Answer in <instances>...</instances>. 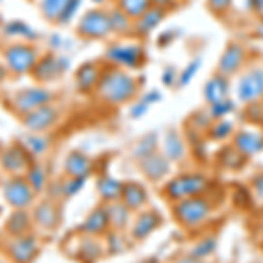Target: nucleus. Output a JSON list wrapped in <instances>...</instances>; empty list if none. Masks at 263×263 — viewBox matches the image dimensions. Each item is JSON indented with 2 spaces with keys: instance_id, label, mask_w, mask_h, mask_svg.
<instances>
[{
  "instance_id": "f257e3e1",
  "label": "nucleus",
  "mask_w": 263,
  "mask_h": 263,
  "mask_svg": "<svg viewBox=\"0 0 263 263\" xmlns=\"http://www.w3.org/2000/svg\"><path fill=\"white\" fill-rule=\"evenodd\" d=\"M139 81L128 70L109 67L102 72V78L97 86V95L109 105H123L128 104L137 97Z\"/></svg>"
},
{
  "instance_id": "0e129e2a",
  "label": "nucleus",
  "mask_w": 263,
  "mask_h": 263,
  "mask_svg": "<svg viewBox=\"0 0 263 263\" xmlns=\"http://www.w3.org/2000/svg\"><path fill=\"white\" fill-rule=\"evenodd\" d=\"M91 2H93V4H95V6H100V4H104V2H105V0H91Z\"/></svg>"
},
{
  "instance_id": "1a4fd4ad",
  "label": "nucleus",
  "mask_w": 263,
  "mask_h": 263,
  "mask_svg": "<svg viewBox=\"0 0 263 263\" xmlns=\"http://www.w3.org/2000/svg\"><path fill=\"white\" fill-rule=\"evenodd\" d=\"M4 60L14 74H25L35 67L37 51L30 44H11L4 51Z\"/></svg>"
},
{
  "instance_id": "4468645a",
  "label": "nucleus",
  "mask_w": 263,
  "mask_h": 263,
  "mask_svg": "<svg viewBox=\"0 0 263 263\" xmlns=\"http://www.w3.org/2000/svg\"><path fill=\"white\" fill-rule=\"evenodd\" d=\"M137 163H139L141 172L146 176V179H149L153 182L165 179L172 171V163L165 158V155L162 151L153 153V155L146 156V158H142L141 162H137Z\"/></svg>"
},
{
  "instance_id": "a19ab883",
  "label": "nucleus",
  "mask_w": 263,
  "mask_h": 263,
  "mask_svg": "<svg viewBox=\"0 0 263 263\" xmlns=\"http://www.w3.org/2000/svg\"><path fill=\"white\" fill-rule=\"evenodd\" d=\"M102 254V249H100V244L97 240H93V237L84 240V244H81V249H79V256L81 260L88 261V263H93Z\"/></svg>"
},
{
  "instance_id": "2f4dec72",
  "label": "nucleus",
  "mask_w": 263,
  "mask_h": 263,
  "mask_svg": "<svg viewBox=\"0 0 263 263\" xmlns=\"http://www.w3.org/2000/svg\"><path fill=\"white\" fill-rule=\"evenodd\" d=\"M116 7L132 20H137L149 7H153V0H116Z\"/></svg>"
},
{
  "instance_id": "bb28decb",
  "label": "nucleus",
  "mask_w": 263,
  "mask_h": 263,
  "mask_svg": "<svg viewBox=\"0 0 263 263\" xmlns=\"http://www.w3.org/2000/svg\"><path fill=\"white\" fill-rule=\"evenodd\" d=\"M33 219L41 224L42 228H53L58 224V211L53 202L44 200L33 209Z\"/></svg>"
},
{
  "instance_id": "052dcab7",
  "label": "nucleus",
  "mask_w": 263,
  "mask_h": 263,
  "mask_svg": "<svg viewBox=\"0 0 263 263\" xmlns=\"http://www.w3.org/2000/svg\"><path fill=\"white\" fill-rule=\"evenodd\" d=\"M258 232H260V235H261V244H263V214H261L260 221H258Z\"/></svg>"
},
{
  "instance_id": "393cba45",
  "label": "nucleus",
  "mask_w": 263,
  "mask_h": 263,
  "mask_svg": "<svg viewBox=\"0 0 263 263\" xmlns=\"http://www.w3.org/2000/svg\"><path fill=\"white\" fill-rule=\"evenodd\" d=\"M158 146H160L158 134H156V132H149V134L142 135V137L135 142V146L132 147V156L135 158V162H141L142 158H146V156L158 151Z\"/></svg>"
},
{
  "instance_id": "f3484780",
  "label": "nucleus",
  "mask_w": 263,
  "mask_h": 263,
  "mask_svg": "<svg viewBox=\"0 0 263 263\" xmlns=\"http://www.w3.org/2000/svg\"><path fill=\"white\" fill-rule=\"evenodd\" d=\"M37 249H39V244H37L35 237L25 233V235L14 237L11 240L7 251L14 263H30L37 254Z\"/></svg>"
},
{
  "instance_id": "f03ea898",
  "label": "nucleus",
  "mask_w": 263,
  "mask_h": 263,
  "mask_svg": "<svg viewBox=\"0 0 263 263\" xmlns=\"http://www.w3.org/2000/svg\"><path fill=\"white\" fill-rule=\"evenodd\" d=\"M209 188L211 179L203 172H181L165 182L163 195L174 203L184 198L202 197L209 192Z\"/></svg>"
},
{
  "instance_id": "58836bf2",
  "label": "nucleus",
  "mask_w": 263,
  "mask_h": 263,
  "mask_svg": "<svg viewBox=\"0 0 263 263\" xmlns=\"http://www.w3.org/2000/svg\"><path fill=\"white\" fill-rule=\"evenodd\" d=\"M244 162V156L239 155L233 146H227L219 155V163L227 168H239Z\"/></svg>"
},
{
  "instance_id": "412c9836",
  "label": "nucleus",
  "mask_w": 263,
  "mask_h": 263,
  "mask_svg": "<svg viewBox=\"0 0 263 263\" xmlns=\"http://www.w3.org/2000/svg\"><path fill=\"white\" fill-rule=\"evenodd\" d=\"M160 224H162V216L156 211H144V213H141L135 218L134 224H132V237L135 240L147 239Z\"/></svg>"
},
{
  "instance_id": "0eeeda50",
  "label": "nucleus",
  "mask_w": 263,
  "mask_h": 263,
  "mask_svg": "<svg viewBox=\"0 0 263 263\" xmlns=\"http://www.w3.org/2000/svg\"><path fill=\"white\" fill-rule=\"evenodd\" d=\"M78 33L81 37H86V39H93V41L107 39L112 33L109 11L99 9V7L86 11L78 23Z\"/></svg>"
},
{
  "instance_id": "20e7f679",
  "label": "nucleus",
  "mask_w": 263,
  "mask_h": 263,
  "mask_svg": "<svg viewBox=\"0 0 263 263\" xmlns=\"http://www.w3.org/2000/svg\"><path fill=\"white\" fill-rule=\"evenodd\" d=\"M104 57L111 63V67H118L123 70H137L146 62V49L139 41H121L109 44Z\"/></svg>"
},
{
  "instance_id": "ea45409f",
  "label": "nucleus",
  "mask_w": 263,
  "mask_h": 263,
  "mask_svg": "<svg viewBox=\"0 0 263 263\" xmlns=\"http://www.w3.org/2000/svg\"><path fill=\"white\" fill-rule=\"evenodd\" d=\"M27 181L28 184L32 186L33 192H42L46 186V174H44V168L39 167V165H32L30 168L27 171Z\"/></svg>"
},
{
  "instance_id": "49530a36",
  "label": "nucleus",
  "mask_w": 263,
  "mask_h": 263,
  "mask_svg": "<svg viewBox=\"0 0 263 263\" xmlns=\"http://www.w3.org/2000/svg\"><path fill=\"white\" fill-rule=\"evenodd\" d=\"M81 4H83V0H69V4H67V7L63 9L60 20H58V23H60V25L69 23V21L74 18L76 14H78V11L81 9Z\"/></svg>"
},
{
  "instance_id": "09e8293b",
  "label": "nucleus",
  "mask_w": 263,
  "mask_h": 263,
  "mask_svg": "<svg viewBox=\"0 0 263 263\" xmlns=\"http://www.w3.org/2000/svg\"><path fill=\"white\" fill-rule=\"evenodd\" d=\"M177 78H179V72L176 70V67L168 65L162 70V84L165 88H174L177 86Z\"/></svg>"
},
{
  "instance_id": "37998d69",
  "label": "nucleus",
  "mask_w": 263,
  "mask_h": 263,
  "mask_svg": "<svg viewBox=\"0 0 263 263\" xmlns=\"http://www.w3.org/2000/svg\"><path fill=\"white\" fill-rule=\"evenodd\" d=\"M190 123H192L193 126V132H198V134H202V132H207V128L211 126V123H213V118L209 116V112L205 111H197L195 114L190 116Z\"/></svg>"
},
{
  "instance_id": "cd10ccee",
  "label": "nucleus",
  "mask_w": 263,
  "mask_h": 263,
  "mask_svg": "<svg viewBox=\"0 0 263 263\" xmlns=\"http://www.w3.org/2000/svg\"><path fill=\"white\" fill-rule=\"evenodd\" d=\"M105 209H107L109 221H111L112 228H116V230H121V228H125L126 224H128L132 211L121 200L109 202L107 205H105Z\"/></svg>"
},
{
  "instance_id": "a211bd4d",
  "label": "nucleus",
  "mask_w": 263,
  "mask_h": 263,
  "mask_svg": "<svg viewBox=\"0 0 263 263\" xmlns=\"http://www.w3.org/2000/svg\"><path fill=\"white\" fill-rule=\"evenodd\" d=\"M58 118V111L53 105L46 104L33 111L23 114V125L32 132H44L48 130Z\"/></svg>"
},
{
  "instance_id": "603ef678",
  "label": "nucleus",
  "mask_w": 263,
  "mask_h": 263,
  "mask_svg": "<svg viewBox=\"0 0 263 263\" xmlns=\"http://www.w3.org/2000/svg\"><path fill=\"white\" fill-rule=\"evenodd\" d=\"M244 7L253 12L258 20H263V0H242Z\"/></svg>"
},
{
  "instance_id": "423d86ee",
  "label": "nucleus",
  "mask_w": 263,
  "mask_h": 263,
  "mask_svg": "<svg viewBox=\"0 0 263 263\" xmlns=\"http://www.w3.org/2000/svg\"><path fill=\"white\" fill-rule=\"evenodd\" d=\"M249 62V49L246 48L242 42L232 41L224 46L223 53L218 58V65H216V72L232 78V76H239Z\"/></svg>"
},
{
  "instance_id": "4d7b16f0",
  "label": "nucleus",
  "mask_w": 263,
  "mask_h": 263,
  "mask_svg": "<svg viewBox=\"0 0 263 263\" xmlns=\"http://www.w3.org/2000/svg\"><path fill=\"white\" fill-rule=\"evenodd\" d=\"M174 263H205L203 260H198V258L192 256V254H184V256H179L174 260Z\"/></svg>"
},
{
  "instance_id": "9b49d317",
  "label": "nucleus",
  "mask_w": 263,
  "mask_h": 263,
  "mask_svg": "<svg viewBox=\"0 0 263 263\" xmlns=\"http://www.w3.org/2000/svg\"><path fill=\"white\" fill-rule=\"evenodd\" d=\"M33 195L35 192L32 190V186L21 176H12L4 184V198L14 209H27L33 202Z\"/></svg>"
},
{
  "instance_id": "338daca9",
  "label": "nucleus",
  "mask_w": 263,
  "mask_h": 263,
  "mask_svg": "<svg viewBox=\"0 0 263 263\" xmlns=\"http://www.w3.org/2000/svg\"><path fill=\"white\" fill-rule=\"evenodd\" d=\"M0 263H2V261H0Z\"/></svg>"
},
{
  "instance_id": "a878e982",
  "label": "nucleus",
  "mask_w": 263,
  "mask_h": 263,
  "mask_svg": "<svg viewBox=\"0 0 263 263\" xmlns=\"http://www.w3.org/2000/svg\"><path fill=\"white\" fill-rule=\"evenodd\" d=\"M97 190H99V195L104 202H116L121 198V192H123V182L118 179H114L111 176H104L100 177L99 182H97Z\"/></svg>"
},
{
  "instance_id": "680f3d73",
  "label": "nucleus",
  "mask_w": 263,
  "mask_h": 263,
  "mask_svg": "<svg viewBox=\"0 0 263 263\" xmlns=\"http://www.w3.org/2000/svg\"><path fill=\"white\" fill-rule=\"evenodd\" d=\"M4 79H6V69H4V67L0 65V83H2Z\"/></svg>"
},
{
  "instance_id": "473e14b6",
  "label": "nucleus",
  "mask_w": 263,
  "mask_h": 263,
  "mask_svg": "<svg viewBox=\"0 0 263 263\" xmlns=\"http://www.w3.org/2000/svg\"><path fill=\"white\" fill-rule=\"evenodd\" d=\"M237 104H239V102L230 97V99L218 102V104L207 105V112H209V116L213 118V121L224 120V118H228L230 114L237 111Z\"/></svg>"
},
{
  "instance_id": "5701e85b",
  "label": "nucleus",
  "mask_w": 263,
  "mask_h": 263,
  "mask_svg": "<svg viewBox=\"0 0 263 263\" xmlns=\"http://www.w3.org/2000/svg\"><path fill=\"white\" fill-rule=\"evenodd\" d=\"M120 200L128 207L130 211H139L146 205L147 202V192L139 182H125Z\"/></svg>"
},
{
  "instance_id": "79ce46f5",
  "label": "nucleus",
  "mask_w": 263,
  "mask_h": 263,
  "mask_svg": "<svg viewBox=\"0 0 263 263\" xmlns=\"http://www.w3.org/2000/svg\"><path fill=\"white\" fill-rule=\"evenodd\" d=\"M205 6L216 18H224L233 9V0H205Z\"/></svg>"
},
{
  "instance_id": "ddd939ff",
  "label": "nucleus",
  "mask_w": 263,
  "mask_h": 263,
  "mask_svg": "<svg viewBox=\"0 0 263 263\" xmlns=\"http://www.w3.org/2000/svg\"><path fill=\"white\" fill-rule=\"evenodd\" d=\"M0 165L6 172L12 176H20V174L27 172L30 165V153L25 149L23 146H11L0 155Z\"/></svg>"
},
{
  "instance_id": "4c0bfd02",
  "label": "nucleus",
  "mask_w": 263,
  "mask_h": 263,
  "mask_svg": "<svg viewBox=\"0 0 263 263\" xmlns=\"http://www.w3.org/2000/svg\"><path fill=\"white\" fill-rule=\"evenodd\" d=\"M21 142H23V147L30 153V155H42V153L48 149V141L39 134L25 135Z\"/></svg>"
},
{
  "instance_id": "f704fd0d",
  "label": "nucleus",
  "mask_w": 263,
  "mask_h": 263,
  "mask_svg": "<svg viewBox=\"0 0 263 263\" xmlns=\"http://www.w3.org/2000/svg\"><path fill=\"white\" fill-rule=\"evenodd\" d=\"M69 0H41V14L48 21H58Z\"/></svg>"
},
{
  "instance_id": "69168bd1",
  "label": "nucleus",
  "mask_w": 263,
  "mask_h": 263,
  "mask_svg": "<svg viewBox=\"0 0 263 263\" xmlns=\"http://www.w3.org/2000/svg\"><path fill=\"white\" fill-rule=\"evenodd\" d=\"M176 2H177V4H179V2H184V0H176Z\"/></svg>"
},
{
  "instance_id": "2eb2a0df",
  "label": "nucleus",
  "mask_w": 263,
  "mask_h": 263,
  "mask_svg": "<svg viewBox=\"0 0 263 263\" xmlns=\"http://www.w3.org/2000/svg\"><path fill=\"white\" fill-rule=\"evenodd\" d=\"M230 93H232L230 78L219 74V72L211 76V78L207 79V83L203 84V100H205L207 105H213V104H218V102L230 99L232 97Z\"/></svg>"
},
{
  "instance_id": "5fc2aeb1",
  "label": "nucleus",
  "mask_w": 263,
  "mask_h": 263,
  "mask_svg": "<svg viewBox=\"0 0 263 263\" xmlns=\"http://www.w3.org/2000/svg\"><path fill=\"white\" fill-rule=\"evenodd\" d=\"M107 240H109V251L111 253L123 251V240L120 239V233H111L107 237Z\"/></svg>"
},
{
  "instance_id": "6e6d98bb",
  "label": "nucleus",
  "mask_w": 263,
  "mask_h": 263,
  "mask_svg": "<svg viewBox=\"0 0 263 263\" xmlns=\"http://www.w3.org/2000/svg\"><path fill=\"white\" fill-rule=\"evenodd\" d=\"M176 0H153V6L158 7V9H162L165 12H168L171 9H174L176 7Z\"/></svg>"
},
{
  "instance_id": "e433bc0d",
  "label": "nucleus",
  "mask_w": 263,
  "mask_h": 263,
  "mask_svg": "<svg viewBox=\"0 0 263 263\" xmlns=\"http://www.w3.org/2000/svg\"><path fill=\"white\" fill-rule=\"evenodd\" d=\"M216 248H218V242H216L214 237H203L202 240H198V242H195L192 246L188 254L198 258V260H207V258L214 254Z\"/></svg>"
},
{
  "instance_id": "c9c22d12",
  "label": "nucleus",
  "mask_w": 263,
  "mask_h": 263,
  "mask_svg": "<svg viewBox=\"0 0 263 263\" xmlns=\"http://www.w3.org/2000/svg\"><path fill=\"white\" fill-rule=\"evenodd\" d=\"M202 69V58L197 57V58H192L188 63H186L184 67H182V70L179 72V78H177V86L179 88H186L190 83L193 81L195 78H197V74L200 72Z\"/></svg>"
},
{
  "instance_id": "aec40b11",
  "label": "nucleus",
  "mask_w": 263,
  "mask_h": 263,
  "mask_svg": "<svg viewBox=\"0 0 263 263\" xmlns=\"http://www.w3.org/2000/svg\"><path fill=\"white\" fill-rule=\"evenodd\" d=\"M162 153L171 163H179L186 156V141L177 130H167L162 137Z\"/></svg>"
},
{
  "instance_id": "6e6552de",
  "label": "nucleus",
  "mask_w": 263,
  "mask_h": 263,
  "mask_svg": "<svg viewBox=\"0 0 263 263\" xmlns=\"http://www.w3.org/2000/svg\"><path fill=\"white\" fill-rule=\"evenodd\" d=\"M232 146L244 158H253L263 151V130L256 125H249L235 130L232 137Z\"/></svg>"
},
{
  "instance_id": "e2e57ef3",
  "label": "nucleus",
  "mask_w": 263,
  "mask_h": 263,
  "mask_svg": "<svg viewBox=\"0 0 263 263\" xmlns=\"http://www.w3.org/2000/svg\"><path fill=\"white\" fill-rule=\"evenodd\" d=\"M141 263H162V261H160L158 258H147V260H144Z\"/></svg>"
},
{
  "instance_id": "3c124183",
  "label": "nucleus",
  "mask_w": 263,
  "mask_h": 263,
  "mask_svg": "<svg viewBox=\"0 0 263 263\" xmlns=\"http://www.w3.org/2000/svg\"><path fill=\"white\" fill-rule=\"evenodd\" d=\"M177 37H179V32L174 30V28H168V30L160 33V37L156 39V42H158L160 48H168V46H171Z\"/></svg>"
},
{
  "instance_id": "c85d7f7f",
  "label": "nucleus",
  "mask_w": 263,
  "mask_h": 263,
  "mask_svg": "<svg viewBox=\"0 0 263 263\" xmlns=\"http://www.w3.org/2000/svg\"><path fill=\"white\" fill-rule=\"evenodd\" d=\"M207 137L214 142H223L227 139H232L233 134H235V125H233L232 120L224 118V120H218V121H213L211 126L207 128Z\"/></svg>"
},
{
  "instance_id": "bf43d9fd",
  "label": "nucleus",
  "mask_w": 263,
  "mask_h": 263,
  "mask_svg": "<svg viewBox=\"0 0 263 263\" xmlns=\"http://www.w3.org/2000/svg\"><path fill=\"white\" fill-rule=\"evenodd\" d=\"M62 42H63V39L58 33H54V35H51V39H49V44H51V48H54V49H58L62 46Z\"/></svg>"
},
{
  "instance_id": "c756f323",
  "label": "nucleus",
  "mask_w": 263,
  "mask_h": 263,
  "mask_svg": "<svg viewBox=\"0 0 263 263\" xmlns=\"http://www.w3.org/2000/svg\"><path fill=\"white\" fill-rule=\"evenodd\" d=\"M109 20H111L112 33H116V35H128L134 30V20L118 7L109 11Z\"/></svg>"
},
{
  "instance_id": "9d476101",
  "label": "nucleus",
  "mask_w": 263,
  "mask_h": 263,
  "mask_svg": "<svg viewBox=\"0 0 263 263\" xmlns=\"http://www.w3.org/2000/svg\"><path fill=\"white\" fill-rule=\"evenodd\" d=\"M69 67H70V60L67 57H57L53 53H48L37 60L32 74L35 81L49 83L60 78L63 72L69 70Z\"/></svg>"
},
{
  "instance_id": "6ab92c4d",
  "label": "nucleus",
  "mask_w": 263,
  "mask_h": 263,
  "mask_svg": "<svg viewBox=\"0 0 263 263\" xmlns=\"http://www.w3.org/2000/svg\"><path fill=\"white\" fill-rule=\"evenodd\" d=\"M167 14L168 12L158 9V7H155V6L149 7L142 16L134 20V30H132V33H134L135 37H141V39L149 37L151 33L162 25V21L167 18Z\"/></svg>"
},
{
  "instance_id": "39448f33",
  "label": "nucleus",
  "mask_w": 263,
  "mask_h": 263,
  "mask_svg": "<svg viewBox=\"0 0 263 263\" xmlns=\"http://www.w3.org/2000/svg\"><path fill=\"white\" fill-rule=\"evenodd\" d=\"M235 100L242 105L263 100V67L248 65L235 83Z\"/></svg>"
},
{
  "instance_id": "de8ad7c7",
  "label": "nucleus",
  "mask_w": 263,
  "mask_h": 263,
  "mask_svg": "<svg viewBox=\"0 0 263 263\" xmlns=\"http://www.w3.org/2000/svg\"><path fill=\"white\" fill-rule=\"evenodd\" d=\"M151 109V105L147 104L146 100H142V99H139V100H135L134 104H132V107H130V118L132 120H142L144 116L147 114V111Z\"/></svg>"
},
{
  "instance_id": "a18cd8bd",
  "label": "nucleus",
  "mask_w": 263,
  "mask_h": 263,
  "mask_svg": "<svg viewBox=\"0 0 263 263\" xmlns=\"http://www.w3.org/2000/svg\"><path fill=\"white\" fill-rule=\"evenodd\" d=\"M86 177H69L65 182L62 184V195L65 197H74L76 193H79L83 190Z\"/></svg>"
},
{
  "instance_id": "72a5a7b5",
  "label": "nucleus",
  "mask_w": 263,
  "mask_h": 263,
  "mask_svg": "<svg viewBox=\"0 0 263 263\" xmlns=\"http://www.w3.org/2000/svg\"><path fill=\"white\" fill-rule=\"evenodd\" d=\"M4 33L9 37H23V39H28V41L37 39L35 30H32V28L21 20H14L4 25Z\"/></svg>"
},
{
  "instance_id": "7c9ffc66",
  "label": "nucleus",
  "mask_w": 263,
  "mask_h": 263,
  "mask_svg": "<svg viewBox=\"0 0 263 263\" xmlns=\"http://www.w3.org/2000/svg\"><path fill=\"white\" fill-rule=\"evenodd\" d=\"M28 228H30V216L25 213V209H14L12 216L7 219L6 230L9 232L12 237H20V235H25Z\"/></svg>"
},
{
  "instance_id": "b1692460",
  "label": "nucleus",
  "mask_w": 263,
  "mask_h": 263,
  "mask_svg": "<svg viewBox=\"0 0 263 263\" xmlns=\"http://www.w3.org/2000/svg\"><path fill=\"white\" fill-rule=\"evenodd\" d=\"M63 168L69 177H88L91 172V162L81 151H70L65 158Z\"/></svg>"
},
{
  "instance_id": "dca6fc26",
  "label": "nucleus",
  "mask_w": 263,
  "mask_h": 263,
  "mask_svg": "<svg viewBox=\"0 0 263 263\" xmlns=\"http://www.w3.org/2000/svg\"><path fill=\"white\" fill-rule=\"evenodd\" d=\"M102 67L95 62H84L78 70H76L74 81H76V90L83 95H88L93 90H97L99 81L102 78Z\"/></svg>"
},
{
  "instance_id": "8fccbe9b",
  "label": "nucleus",
  "mask_w": 263,
  "mask_h": 263,
  "mask_svg": "<svg viewBox=\"0 0 263 263\" xmlns=\"http://www.w3.org/2000/svg\"><path fill=\"white\" fill-rule=\"evenodd\" d=\"M251 193L258 202H263V172H258L251 179Z\"/></svg>"
},
{
  "instance_id": "7ed1b4c3",
  "label": "nucleus",
  "mask_w": 263,
  "mask_h": 263,
  "mask_svg": "<svg viewBox=\"0 0 263 263\" xmlns=\"http://www.w3.org/2000/svg\"><path fill=\"white\" fill-rule=\"evenodd\" d=\"M172 216L186 230H193L209 221L213 216V203L205 197H193L172 203Z\"/></svg>"
},
{
  "instance_id": "13d9d810",
  "label": "nucleus",
  "mask_w": 263,
  "mask_h": 263,
  "mask_svg": "<svg viewBox=\"0 0 263 263\" xmlns=\"http://www.w3.org/2000/svg\"><path fill=\"white\" fill-rule=\"evenodd\" d=\"M253 33L256 39L263 41V20H258V23L254 25V28H253Z\"/></svg>"
},
{
  "instance_id": "f8f14e48",
  "label": "nucleus",
  "mask_w": 263,
  "mask_h": 263,
  "mask_svg": "<svg viewBox=\"0 0 263 263\" xmlns=\"http://www.w3.org/2000/svg\"><path fill=\"white\" fill-rule=\"evenodd\" d=\"M51 99H53V93L48 91L46 88H41V86L25 88V90H20L14 95V99H12V107L21 114H27L33 111V109L49 104Z\"/></svg>"
},
{
  "instance_id": "4be33fe9",
  "label": "nucleus",
  "mask_w": 263,
  "mask_h": 263,
  "mask_svg": "<svg viewBox=\"0 0 263 263\" xmlns=\"http://www.w3.org/2000/svg\"><path fill=\"white\" fill-rule=\"evenodd\" d=\"M109 227H111V221H109L107 209H105V207H97V209L91 211V213L88 214V218L83 221V224L79 227V232L88 237H95V235L105 233Z\"/></svg>"
},
{
  "instance_id": "c03bdc74",
  "label": "nucleus",
  "mask_w": 263,
  "mask_h": 263,
  "mask_svg": "<svg viewBox=\"0 0 263 263\" xmlns=\"http://www.w3.org/2000/svg\"><path fill=\"white\" fill-rule=\"evenodd\" d=\"M246 107V118L251 125H261L263 123V100L254 102V104L244 105Z\"/></svg>"
},
{
  "instance_id": "864d4df0",
  "label": "nucleus",
  "mask_w": 263,
  "mask_h": 263,
  "mask_svg": "<svg viewBox=\"0 0 263 263\" xmlns=\"http://www.w3.org/2000/svg\"><path fill=\"white\" fill-rule=\"evenodd\" d=\"M141 99H142V100H146L149 105H155V104H158V102H162L163 95H162V91H160V90L153 88V90H147L146 93H142Z\"/></svg>"
}]
</instances>
